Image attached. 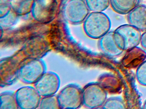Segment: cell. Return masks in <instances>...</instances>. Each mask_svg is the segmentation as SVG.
I'll return each instance as SVG.
<instances>
[{
	"label": "cell",
	"mask_w": 146,
	"mask_h": 109,
	"mask_svg": "<svg viewBox=\"0 0 146 109\" xmlns=\"http://www.w3.org/2000/svg\"><path fill=\"white\" fill-rule=\"evenodd\" d=\"M111 20L103 12H91L83 22L86 35L92 39H100L110 31Z\"/></svg>",
	"instance_id": "1"
},
{
	"label": "cell",
	"mask_w": 146,
	"mask_h": 109,
	"mask_svg": "<svg viewBox=\"0 0 146 109\" xmlns=\"http://www.w3.org/2000/svg\"><path fill=\"white\" fill-rule=\"evenodd\" d=\"M107 99L106 91L98 83H90L82 89V105L86 108H101Z\"/></svg>",
	"instance_id": "2"
},
{
	"label": "cell",
	"mask_w": 146,
	"mask_h": 109,
	"mask_svg": "<svg viewBox=\"0 0 146 109\" xmlns=\"http://www.w3.org/2000/svg\"><path fill=\"white\" fill-rule=\"evenodd\" d=\"M98 45L102 53L112 58L118 57L125 51L124 41L115 30L109 31L100 38Z\"/></svg>",
	"instance_id": "3"
},
{
	"label": "cell",
	"mask_w": 146,
	"mask_h": 109,
	"mask_svg": "<svg viewBox=\"0 0 146 109\" xmlns=\"http://www.w3.org/2000/svg\"><path fill=\"white\" fill-rule=\"evenodd\" d=\"M58 9L56 0H35L31 14L33 18L37 22L48 24L57 16Z\"/></svg>",
	"instance_id": "4"
},
{
	"label": "cell",
	"mask_w": 146,
	"mask_h": 109,
	"mask_svg": "<svg viewBox=\"0 0 146 109\" xmlns=\"http://www.w3.org/2000/svg\"><path fill=\"white\" fill-rule=\"evenodd\" d=\"M45 62L40 59H33L24 63L18 72V76L25 84H34L46 72Z\"/></svg>",
	"instance_id": "5"
},
{
	"label": "cell",
	"mask_w": 146,
	"mask_h": 109,
	"mask_svg": "<svg viewBox=\"0 0 146 109\" xmlns=\"http://www.w3.org/2000/svg\"><path fill=\"white\" fill-rule=\"evenodd\" d=\"M90 12L85 0H68L63 8V15L69 23L77 24L84 22Z\"/></svg>",
	"instance_id": "6"
},
{
	"label": "cell",
	"mask_w": 146,
	"mask_h": 109,
	"mask_svg": "<svg viewBox=\"0 0 146 109\" xmlns=\"http://www.w3.org/2000/svg\"><path fill=\"white\" fill-rule=\"evenodd\" d=\"M57 95L60 109H76L82 105V89L78 85H66Z\"/></svg>",
	"instance_id": "7"
},
{
	"label": "cell",
	"mask_w": 146,
	"mask_h": 109,
	"mask_svg": "<svg viewBox=\"0 0 146 109\" xmlns=\"http://www.w3.org/2000/svg\"><path fill=\"white\" fill-rule=\"evenodd\" d=\"M34 84L41 97L54 95L60 87V78L55 72H46Z\"/></svg>",
	"instance_id": "8"
},
{
	"label": "cell",
	"mask_w": 146,
	"mask_h": 109,
	"mask_svg": "<svg viewBox=\"0 0 146 109\" xmlns=\"http://www.w3.org/2000/svg\"><path fill=\"white\" fill-rule=\"evenodd\" d=\"M19 109L38 108L41 96L35 87L27 86L19 89L15 93Z\"/></svg>",
	"instance_id": "9"
},
{
	"label": "cell",
	"mask_w": 146,
	"mask_h": 109,
	"mask_svg": "<svg viewBox=\"0 0 146 109\" xmlns=\"http://www.w3.org/2000/svg\"><path fill=\"white\" fill-rule=\"evenodd\" d=\"M115 31L123 37L124 41L125 51L136 47L141 42L142 35L141 31L130 24L120 26Z\"/></svg>",
	"instance_id": "10"
},
{
	"label": "cell",
	"mask_w": 146,
	"mask_h": 109,
	"mask_svg": "<svg viewBox=\"0 0 146 109\" xmlns=\"http://www.w3.org/2000/svg\"><path fill=\"white\" fill-rule=\"evenodd\" d=\"M127 21L141 31H146V6L139 4L127 14Z\"/></svg>",
	"instance_id": "11"
},
{
	"label": "cell",
	"mask_w": 146,
	"mask_h": 109,
	"mask_svg": "<svg viewBox=\"0 0 146 109\" xmlns=\"http://www.w3.org/2000/svg\"><path fill=\"white\" fill-rule=\"evenodd\" d=\"M140 3V0H110V5L114 12L120 14H127Z\"/></svg>",
	"instance_id": "12"
},
{
	"label": "cell",
	"mask_w": 146,
	"mask_h": 109,
	"mask_svg": "<svg viewBox=\"0 0 146 109\" xmlns=\"http://www.w3.org/2000/svg\"><path fill=\"white\" fill-rule=\"evenodd\" d=\"M12 9L19 16L31 13L35 0H10Z\"/></svg>",
	"instance_id": "13"
},
{
	"label": "cell",
	"mask_w": 146,
	"mask_h": 109,
	"mask_svg": "<svg viewBox=\"0 0 146 109\" xmlns=\"http://www.w3.org/2000/svg\"><path fill=\"white\" fill-rule=\"evenodd\" d=\"M0 109H19L17 103L15 93L6 91L0 95Z\"/></svg>",
	"instance_id": "14"
},
{
	"label": "cell",
	"mask_w": 146,
	"mask_h": 109,
	"mask_svg": "<svg viewBox=\"0 0 146 109\" xmlns=\"http://www.w3.org/2000/svg\"><path fill=\"white\" fill-rule=\"evenodd\" d=\"M19 16L15 11L11 9L5 15L0 17L1 29L7 30L13 26L17 22Z\"/></svg>",
	"instance_id": "15"
},
{
	"label": "cell",
	"mask_w": 146,
	"mask_h": 109,
	"mask_svg": "<svg viewBox=\"0 0 146 109\" xmlns=\"http://www.w3.org/2000/svg\"><path fill=\"white\" fill-rule=\"evenodd\" d=\"M39 109H60L58 95H56L42 97L39 104Z\"/></svg>",
	"instance_id": "16"
},
{
	"label": "cell",
	"mask_w": 146,
	"mask_h": 109,
	"mask_svg": "<svg viewBox=\"0 0 146 109\" xmlns=\"http://www.w3.org/2000/svg\"><path fill=\"white\" fill-rule=\"evenodd\" d=\"M90 11L102 12L110 5V0H85Z\"/></svg>",
	"instance_id": "17"
},
{
	"label": "cell",
	"mask_w": 146,
	"mask_h": 109,
	"mask_svg": "<svg viewBox=\"0 0 146 109\" xmlns=\"http://www.w3.org/2000/svg\"><path fill=\"white\" fill-rule=\"evenodd\" d=\"M102 109H122L126 108L123 100L118 97L109 98L106 100Z\"/></svg>",
	"instance_id": "18"
},
{
	"label": "cell",
	"mask_w": 146,
	"mask_h": 109,
	"mask_svg": "<svg viewBox=\"0 0 146 109\" xmlns=\"http://www.w3.org/2000/svg\"><path fill=\"white\" fill-rule=\"evenodd\" d=\"M136 78L142 86H146V60L139 65L136 72Z\"/></svg>",
	"instance_id": "19"
},
{
	"label": "cell",
	"mask_w": 146,
	"mask_h": 109,
	"mask_svg": "<svg viewBox=\"0 0 146 109\" xmlns=\"http://www.w3.org/2000/svg\"><path fill=\"white\" fill-rule=\"evenodd\" d=\"M11 9L10 0H0V17L5 15Z\"/></svg>",
	"instance_id": "20"
},
{
	"label": "cell",
	"mask_w": 146,
	"mask_h": 109,
	"mask_svg": "<svg viewBox=\"0 0 146 109\" xmlns=\"http://www.w3.org/2000/svg\"><path fill=\"white\" fill-rule=\"evenodd\" d=\"M140 43L142 47L146 50V31L142 34Z\"/></svg>",
	"instance_id": "21"
},
{
	"label": "cell",
	"mask_w": 146,
	"mask_h": 109,
	"mask_svg": "<svg viewBox=\"0 0 146 109\" xmlns=\"http://www.w3.org/2000/svg\"><path fill=\"white\" fill-rule=\"evenodd\" d=\"M142 108L143 109H146V100H145V101H144V103H143Z\"/></svg>",
	"instance_id": "22"
}]
</instances>
